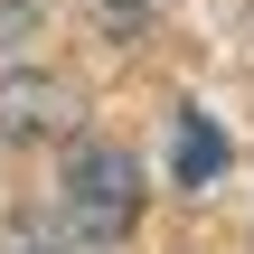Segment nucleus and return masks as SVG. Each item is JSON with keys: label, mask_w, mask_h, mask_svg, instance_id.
Returning <instances> with one entry per match:
<instances>
[{"label": "nucleus", "mask_w": 254, "mask_h": 254, "mask_svg": "<svg viewBox=\"0 0 254 254\" xmlns=\"http://www.w3.org/2000/svg\"><path fill=\"white\" fill-rule=\"evenodd\" d=\"M57 198H66V236H75V245H123V236H132V217H141V170H132L123 151L85 141V151L66 160Z\"/></svg>", "instance_id": "obj_1"}, {"label": "nucleus", "mask_w": 254, "mask_h": 254, "mask_svg": "<svg viewBox=\"0 0 254 254\" xmlns=\"http://www.w3.org/2000/svg\"><path fill=\"white\" fill-rule=\"evenodd\" d=\"M85 123V94L66 75H0V132L9 141H66Z\"/></svg>", "instance_id": "obj_2"}, {"label": "nucleus", "mask_w": 254, "mask_h": 254, "mask_svg": "<svg viewBox=\"0 0 254 254\" xmlns=\"http://www.w3.org/2000/svg\"><path fill=\"white\" fill-rule=\"evenodd\" d=\"M170 170H179V189H207V179L226 170V132H217L207 113H179V123H170Z\"/></svg>", "instance_id": "obj_3"}, {"label": "nucleus", "mask_w": 254, "mask_h": 254, "mask_svg": "<svg viewBox=\"0 0 254 254\" xmlns=\"http://www.w3.org/2000/svg\"><path fill=\"white\" fill-rule=\"evenodd\" d=\"M104 9H141V0H104Z\"/></svg>", "instance_id": "obj_5"}, {"label": "nucleus", "mask_w": 254, "mask_h": 254, "mask_svg": "<svg viewBox=\"0 0 254 254\" xmlns=\"http://www.w3.org/2000/svg\"><path fill=\"white\" fill-rule=\"evenodd\" d=\"M0 254H57V245H47V236H28V226H19V236H9V245H0Z\"/></svg>", "instance_id": "obj_4"}]
</instances>
